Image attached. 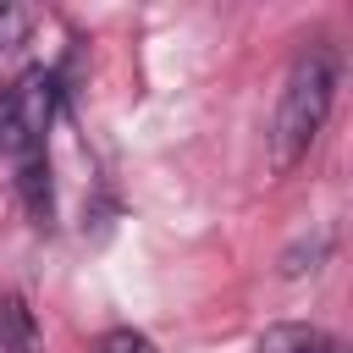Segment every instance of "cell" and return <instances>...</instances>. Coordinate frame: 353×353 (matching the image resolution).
<instances>
[{"instance_id": "cell-5", "label": "cell", "mask_w": 353, "mask_h": 353, "mask_svg": "<svg viewBox=\"0 0 353 353\" xmlns=\"http://www.w3.org/2000/svg\"><path fill=\"white\" fill-rule=\"evenodd\" d=\"M17 165H22V193H28V210L44 221V215H50V165H44V154L17 160Z\"/></svg>"}, {"instance_id": "cell-1", "label": "cell", "mask_w": 353, "mask_h": 353, "mask_svg": "<svg viewBox=\"0 0 353 353\" xmlns=\"http://www.w3.org/2000/svg\"><path fill=\"white\" fill-rule=\"evenodd\" d=\"M331 94H336V55L325 44L303 50L287 72V88H281V105H276V127H270V149H276V165H298L309 154V143L320 138L325 116H331Z\"/></svg>"}, {"instance_id": "cell-3", "label": "cell", "mask_w": 353, "mask_h": 353, "mask_svg": "<svg viewBox=\"0 0 353 353\" xmlns=\"http://www.w3.org/2000/svg\"><path fill=\"white\" fill-rule=\"evenodd\" d=\"M0 353H39V320L17 292H0Z\"/></svg>"}, {"instance_id": "cell-4", "label": "cell", "mask_w": 353, "mask_h": 353, "mask_svg": "<svg viewBox=\"0 0 353 353\" xmlns=\"http://www.w3.org/2000/svg\"><path fill=\"white\" fill-rule=\"evenodd\" d=\"M254 353H342V342L325 336L320 325H270L254 342Z\"/></svg>"}, {"instance_id": "cell-7", "label": "cell", "mask_w": 353, "mask_h": 353, "mask_svg": "<svg viewBox=\"0 0 353 353\" xmlns=\"http://www.w3.org/2000/svg\"><path fill=\"white\" fill-rule=\"evenodd\" d=\"M94 353H154V342L143 336V331H132V325H116V331H105L99 336V347Z\"/></svg>"}, {"instance_id": "cell-2", "label": "cell", "mask_w": 353, "mask_h": 353, "mask_svg": "<svg viewBox=\"0 0 353 353\" xmlns=\"http://www.w3.org/2000/svg\"><path fill=\"white\" fill-rule=\"evenodd\" d=\"M61 110V72L55 66H28L0 88V149L17 160L44 154V132Z\"/></svg>"}, {"instance_id": "cell-6", "label": "cell", "mask_w": 353, "mask_h": 353, "mask_svg": "<svg viewBox=\"0 0 353 353\" xmlns=\"http://www.w3.org/2000/svg\"><path fill=\"white\" fill-rule=\"evenodd\" d=\"M28 28H33V11H22V6H0V55L17 50V44L28 39Z\"/></svg>"}]
</instances>
